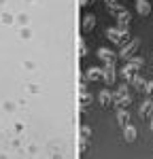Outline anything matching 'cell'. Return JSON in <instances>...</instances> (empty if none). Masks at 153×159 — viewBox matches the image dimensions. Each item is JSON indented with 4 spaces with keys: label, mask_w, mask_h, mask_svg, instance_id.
Wrapping results in <instances>:
<instances>
[{
    "label": "cell",
    "mask_w": 153,
    "mask_h": 159,
    "mask_svg": "<svg viewBox=\"0 0 153 159\" xmlns=\"http://www.w3.org/2000/svg\"><path fill=\"white\" fill-rule=\"evenodd\" d=\"M106 36H109V40L111 43H115V45H126V43H130V32H128V28H121V25H115V28H109L106 30Z\"/></svg>",
    "instance_id": "1"
},
{
    "label": "cell",
    "mask_w": 153,
    "mask_h": 159,
    "mask_svg": "<svg viewBox=\"0 0 153 159\" xmlns=\"http://www.w3.org/2000/svg\"><path fill=\"white\" fill-rule=\"evenodd\" d=\"M138 47H140V40L138 38H130V43H126V47L119 51V57L121 60H132L134 55H136V51H138Z\"/></svg>",
    "instance_id": "2"
},
{
    "label": "cell",
    "mask_w": 153,
    "mask_h": 159,
    "mask_svg": "<svg viewBox=\"0 0 153 159\" xmlns=\"http://www.w3.org/2000/svg\"><path fill=\"white\" fill-rule=\"evenodd\" d=\"M115 79H117L115 64H104V68H102V81L106 85H115Z\"/></svg>",
    "instance_id": "3"
},
{
    "label": "cell",
    "mask_w": 153,
    "mask_h": 159,
    "mask_svg": "<svg viewBox=\"0 0 153 159\" xmlns=\"http://www.w3.org/2000/svg\"><path fill=\"white\" fill-rule=\"evenodd\" d=\"M98 57H100L104 64H115V57H117V55H115L111 49H104V47H102V49H98Z\"/></svg>",
    "instance_id": "4"
},
{
    "label": "cell",
    "mask_w": 153,
    "mask_h": 159,
    "mask_svg": "<svg viewBox=\"0 0 153 159\" xmlns=\"http://www.w3.org/2000/svg\"><path fill=\"white\" fill-rule=\"evenodd\" d=\"M151 115H153V100L149 98V100H145L142 106H140V117L142 119H149Z\"/></svg>",
    "instance_id": "5"
},
{
    "label": "cell",
    "mask_w": 153,
    "mask_h": 159,
    "mask_svg": "<svg viewBox=\"0 0 153 159\" xmlns=\"http://www.w3.org/2000/svg\"><path fill=\"white\" fill-rule=\"evenodd\" d=\"M98 102H100L102 106H111V104H113V93H111L109 89H102L100 96H98Z\"/></svg>",
    "instance_id": "6"
},
{
    "label": "cell",
    "mask_w": 153,
    "mask_h": 159,
    "mask_svg": "<svg viewBox=\"0 0 153 159\" xmlns=\"http://www.w3.org/2000/svg\"><path fill=\"white\" fill-rule=\"evenodd\" d=\"M96 25V15H91V13H87V15H83V32H89L91 28Z\"/></svg>",
    "instance_id": "7"
},
{
    "label": "cell",
    "mask_w": 153,
    "mask_h": 159,
    "mask_svg": "<svg viewBox=\"0 0 153 159\" xmlns=\"http://www.w3.org/2000/svg\"><path fill=\"white\" fill-rule=\"evenodd\" d=\"M123 138H126V142H134L136 140V127L128 123L126 127H123Z\"/></svg>",
    "instance_id": "8"
},
{
    "label": "cell",
    "mask_w": 153,
    "mask_h": 159,
    "mask_svg": "<svg viewBox=\"0 0 153 159\" xmlns=\"http://www.w3.org/2000/svg\"><path fill=\"white\" fill-rule=\"evenodd\" d=\"M136 11H138L140 15H149V13H151L149 0H136Z\"/></svg>",
    "instance_id": "9"
},
{
    "label": "cell",
    "mask_w": 153,
    "mask_h": 159,
    "mask_svg": "<svg viewBox=\"0 0 153 159\" xmlns=\"http://www.w3.org/2000/svg\"><path fill=\"white\" fill-rule=\"evenodd\" d=\"M87 79L89 81H102V68H96V66L87 68Z\"/></svg>",
    "instance_id": "10"
},
{
    "label": "cell",
    "mask_w": 153,
    "mask_h": 159,
    "mask_svg": "<svg viewBox=\"0 0 153 159\" xmlns=\"http://www.w3.org/2000/svg\"><path fill=\"white\" fill-rule=\"evenodd\" d=\"M117 121H119L121 127H126V125H128V121H130V112H128V108L117 110Z\"/></svg>",
    "instance_id": "11"
},
{
    "label": "cell",
    "mask_w": 153,
    "mask_h": 159,
    "mask_svg": "<svg viewBox=\"0 0 153 159\" xmlns=\"http://www.w3.org/2000/svg\"><path fill=\"white\" fill-rule=\"evenodd\" d=\"M130 21H132V15L128 11H123L121 15H117V25H121V28H128L130 25Z\"/></svg>",
    "instance_id": "12"
},
{
    "label": "cell",
    "mask_w": 153,
    "mask_h": 159,
    "mask_svg": "<svg viewBox=\"0 0 153 159\" xmlns=\"http://www.w3.org/2000/svg\"><path fill=\"white\" fill-rule=\"evenodd\" d=\"M91 102H94V96H89L87 91H83V93H81V102H79V104H81V110H85Z\"/></svg>",
    "instance_id": "13"
},
{
    "label": "cell",
    "mask_w": 153,
    "mask_h": 159,
    "mask_svg": "<svg viewBox=\"0 0 153 159\" xmlns=\"http://www.w3.org/2000/svg\"><path fill=\"white\" fill-rule=\"evenodd\" d=\"M132 85L136 87L138 91H142V93H145V87H147V81H145L142 76H138V74H136V76H134V81H132Z\"/></svg>",
    "instance_id": "14"
},
{
    "label": "cell",
    "mask_w": 153,
    "mask_h": 159,
    "mask_svg": "<svg viewBox=\"0 0 153 159\" xmlns=\"http://www.w3.org/2000/svg\"><path fill=\"white\" fill-rule=\"evenodd\" d=\"M130 104H132V98H130V96H128V98H123V100H117V102H113V106H115L117 110H121V108H128Z\"/></svg>",
    "instance_id": "15"
},
{
    "label": "cell",
    "mask_w": 153,
    "mask_h": 159,
    "mask_svg": "<svg viewBox=\"0 0 153 159\" xmlns=\"http://www.w3.org/2000/svg\"><path fill=\"white\" fill-rule=\"evenodd\" d=\"M109 11L115 13V15H121V13L128 11V9H123V7H121V4H117V2H111V4H109Z\"/></svg>",
    "instance_id": "16"
},
{
    "label": "cell",
    "mask_w": 153,
    "mask_h": 159,
    "mask_svg": "<svg viewBox=\"0 0 153 159\" xmlns=\"http://www.w3.org/2000/svg\"><path fill=\"white\" fill-rule=\"evenodd\" d=\"M89 136H91V129H89L87 125H83L81 127V138H89Z\"/></svg>",
    "instance_id": "17"
},
{
    "label": "cell",
    "mask_w": 153,
    "mask_h": 159,
    "mask_svg": "<svg viewBox=\"0 0 153 159\" xmlns=\"http://www.w3.org/2000/svg\"><path fill=\"white\" fill-rule=\"evenodd\" d=\"M145 93H147L149 98H153V81H149V83H147V87H145Z\"/></svg>",
    "instance_id": "18"
},
{
    "label": "cell",
    "mask_w": 153,
    "mask_h": 159,
    "mask_svg": "<svg viewBox=\"0 0 153 159\" xmlns=\"http://www.w3.org/2000/svg\"><path fill=\"white\" fill-rule=\"evenodd\" d=\"M79 55H81V57H85V55H87V47H85V43H83V40H81V45H79Z\"/></svg>",
    "instance_id": "19"
},
{
    "label": "cell",
    "mask_w": 153,
    "mask_h": 159,
    "mask_svg": "<svg viewBox=\"0 0 153 159\" xmlns=\"http://www.w3.org/2000/svg\"><path fill=\"white\" fill-rule=\"evenodd\" d=\"M89 2H91V0H79V4H81V7H87Z\"/></svg>",
    "instance_id": "20"
},
{
    "label": "cell",
    "mask_w": 153,
    "mask_h": 159,
    "mask_svg": "<svg viewBox=\"0 0 153 159\" xmlns=\"http://www.w3.org/2000/svg\"><path fill=\"white\" fill-rule=\"evenodd\" d=\"M149 119H151V132H153V115H151V117H149Z\"/></svg>",
    "instance_id": "21"
},
{
    "label": "cell",
    "mask_w": 153,
    "mask_h": 159,
    "mask_svg": "<svg viewBox=\"0 0 153 159\" xmlns=\"http://www.w3.org/2000/svg\"><path fill=\"white\" fill-rule=\"evenodd\" d=\"M111 2H117V0H106V4H111Z\"/></svg>",
    "instance_id": "22"
}]
</instances>
